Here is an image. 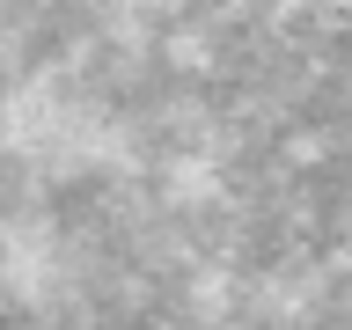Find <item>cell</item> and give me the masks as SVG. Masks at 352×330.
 Segmentation results:
<instances>
[{
    "instance_id": "2",
    "label": "cell",
    "mask_w": 352,
    "mask_h": 330,
    "mask_svg": "<svg viewBox=\"0 0 352 330\" xmlns=\"http://www.w3.org/2000/svg\"><path fill=\"white\" fill-rule=\"evenodd\" d=\"M154 330H176V323H154Z\"/></svg>"
},
{
    "instance_id": "1",
    "label": "cell",
    "mask_w": 352,
    "mask_h": 330,
    "mask_svg": "<svg viewBox=\"0 0 352 330\" xmlns=\"http://www.w3.org/2000/svg\"><path fill=\"white\" fill-rule=\"evenodd\" d=\"M213 191H220V169L206 154H176L169 169H162V198H169V206H206Z\"/></svg>"
}]
</instances>
